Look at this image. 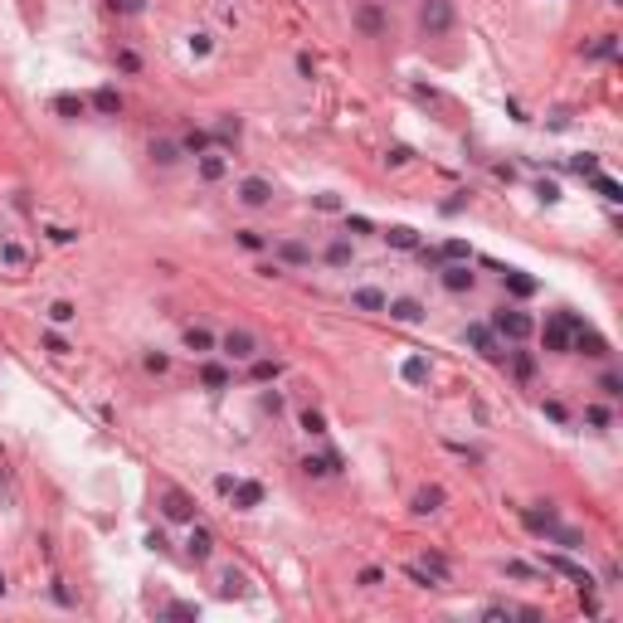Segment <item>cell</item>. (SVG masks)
I'll list each match as a JSON object with an SVG mask.
<instances>
[{
  "label": "cell",
  "mask_w": 623,
  "mask_h": 623,
  "mask_svg": "<svg viewBox=\"0 0 623 623\" xmlns=\"http://www.w3.org/2000/svg\"><path fill=\"white\" fill-rule=\"evenodd\" d=\"M492 331L506 336V341H526V336L536 331V321H531L526 312H517V307H501V312L492 317Z\"/></svg>",
  "instance_id": "6da1fadb"
},
{
  "label": "cell",
  "mask_w": 623,
  "mask_h": 623,
  "mask_svg": "<svg viewBox=\"0 0 623 623\" xmlns=\"http://www.w3.org/2000/svg\"><path fill=\"white\" fill-rule=\"evenodd\" d=\"M545 570H555V575H565V580H575L580 589H594V575L585 570V565H575L570 555H545Z\"/></svg>",
  "instance_id": "52a82bcc"
},
{
  "label": "cell",
  "mask_w": 623,
  "mask_h": 623,
  "mask_svg": "<svg viewBox=\"0 0 623 623\" xmlns=\"http://www.w3.org/2000/svg\"><path fill=\"white\" fill-rule=\"evenodd\" d=\"M263 409H268V414H277V409H282V394H273V389H268V394H263Z\"/></svg>",
  "instance_id": "be15d7a7"
},
{
  "label": "cell",
  "mask_w": 623,
  "mask_h": 623,
  "mask_svg": "<svg viewBox=\"0 0 623 623\" xmlns=\"http://www.w3.org/2000/svg\"><path fill=\"white\" fill-rule=\"evenodd\" d=\"M239 200H244L249 209H263V205L273 200V185H268L263 176H244V181H239Z\"/></svg>",
  "instance_id": "ba28073f"
},
{
  "label": "cell",
  "mask_w": 623,
  "mask_h": 623,
  "mask_svg": "<svg viewBox=\"0 0 623 623\" xmlns=\"http://www.w3.org/2000/svg\"><path fill=\"white\" fill-rule=\"evenodd\" d=\"M570 336H575V326L565 321V312H555V317L541 326V341H545V351H570Z\"/></svg>",
  "instance_id": "5b68a950"
},
{
  "label": "cell",
  "mask_w": 623,
  "mask_h": 623,
  "mask_svg": "<svg viewBox=\"0 0 623 623\" xmlns=\"http://www.w3.org/2000/svg\"><path fill=\"white\" fill-rule=\"evenodd\" d=\"M166 365H171V361H166V356H156V351H151V356H146V370H156V375H161V370H166Z\"/></svg>",
  "instance_id": "e7e4bbea"
},
{
  "label": "cell",
  "mask_w": 623,
  "mask_h": 623,
  "mask_svg": "<svg viewBox=\"0 0 623 623\" xmlns=\"http://www.w3.org/2000/svg\"><path fill=\"white\" fill-rule=\"evenodd\" d=\"M200 385H205V389H224V385H229V370H224L219 361H205V365H200Z\"/></svg>",
  "instance_id": "ac0fdd59"
},
{
  "label": "cell",
  "mask_w": 623,
  "mask_h": 623,
  "mask_svg": "<svg viewBox=\"0 0 623 623\" xmlns=\"http://www.w3.org/2000/svg\"><path fill=\"white\" fill-rule=\"evenodd\" d=\"M463 341H468V346L477 351V356H487V361H506V356H501V346H497V331H492L487 321H468Z\"/></svg>",
  "instance_id": "7a4b0ae2"
},
{
  "label": "cell",
  "mask_w": 623,
  "mask_h": 623,
  "mask_svg": "<svg viewBox=\"0 0 623 623\" xmlns=\"http://www.w3.org/2000/svg\"><path fill=\"white\" fill-rule=\"evenodd\" d=\"M161 512H166V521H195V501L181 487H166L161 492Z\"/></svg>",
  "instance_id": "277c9868"
},
{
  "label": "cell",
  "mask_w": 623,
  "mask_h": 623,
  "mask_svg": "<svg viewBox=\"0 0 623 623\" xmlns=\"http://www.w3.org/2000/svg\"><path fill=\"white\" fill-rule=\"evenodd\" d=\"M506 575H512V580H536V570H531L526 560H506Z\"/></svg>",
  "instance_id": "bcb514c9"
},
{
  "label": "cell",
  "mask_w": 623,
  "mask_h": 623,
  "mask_svg": "<svg viewBox=\"0 0 623 623\" xmlns=\"http://www.w3.org/2000/svg\"><path fill=\"white\" fill-rule=\"evenodd\" d=\"M536 195H541L545 205H555V200H560V185H550V181H541V185H536Z\"/></svg>",
  "instance_id": "11a10c76"
},
{
  "label": "cell",
  "mask_w": 623,
  "mask_h": 623,
  "mask_svg": "<svg viewBox=\"0 0 623 623\" xmlns=\"http://www.w3.org/2000/svg\"><path fill=\"white\" fill-rule=\"evenodd\" d=\"M589 185H594V190H599V195H604V200H613V205H618V200H623V185H618V181H609V176H604V171H594V176H589Z\"/></svg>",
  "instance_id": "83f0119b"
},
{
  "label": "cell",
  "mask_w": 623,
  "mask_h": 623,
  "mask_svg": "<svg viewBox=\"0 0 623 623\" xmlns=\"http://www.w3.org/2000/svg\"><path fill=\"white\" fill-rule=\"evenodd\" d=\"M356 30L370 34V39L385 34V10H380V5H356Z\"/></svg>",
  "instance_id": "8fae6325"
},
{
  "label": "cell",
  "mask_w": 623,
  "mask_h": 623,
  "mask_svg": "<svg viewBox=\"0 0 623 623\" xmlns=\"http://www.w3.org/2000/svg\"><path fill=\"white\" fill-rule=\"evenodd\" d=\"M351 302H356L361 312H385V302H389V297H385L380 288H356V297H351Z\"/></svg>",
  "instance_id": "ffe728a7"
},
{
  "label": "cell",
  "mask_w": 623,
  "mask_h": 623,
  "mask_svg": "<svg viewBox=\"0 0 623 623\" xmlns=\"http://www.w3.org/2000/svg\"><path fill=\"white\" fill-rule=\"evenodd\" d=\"M506 361H512V375L517 380H536V356L531 351H506Z\"/></svg>",
  "instance_id": "d6986e66"
},
{
  "label": "cell",
  "mask_w": 623,
  "mask_h": 623,
  "mask_svg": "<svg viewBox=\"0 0 623 623\" xmlns=\"http://www.w3.org/2000/svg\"><path fill=\"white\" fill-rule=\"evenodd\" d=\"M409 156H414V151H409V146H389V156H385V161H389V166H405V161H409Z\"/></svg>",
  "instance_id": "680465c9"
},
{
  "label": "cell",
  "mask_w": 623,
  "mask_h": 623,
  "mask_svg": "<svg viewBox=\"0 0 623 623\" xmlns=\"http://www.w3.org/2000/svg\"><path fill=\"white\" fill-rule=\"evenodd\" d=\"M93 107L102 112V117H117V112H122V98L112 93V88H98V93H93Z\"/></svg>",
  "instance_id": "603a6c76"
},
{
  "label": "cell",
  "mask_w": 623,
  "mask_h": 623,
  "mask_svg": "<svg viewBox=\"0 0 623 623\" xmlns=\"http://www.w3.org/2000/svg\"><path fill=\"white\" fill-rule=\"evenodd\" d=\"M380 580H385V570H380V565H365V570H361V585H365V589H375Z\"/></svg>",
  "instance_id": "db71d44e"
},
{
  "label": "cell",
  "mask_w": 623,
  "mask_h": 623,
  "mask_svg": "<svg viewBox=\"0 0 623 623\" xmlns=\"http://www.w3.org/2000/svg\"><path fill=\"white\" fill-rule=\"evenodd\" d=\"M585 59H618V34H599L594 44H585Z\"/></svg>",
  "instance_id": "9a60e30c"
},
{
  "label": "cell",
  "mask_w": 623,
  "mask_h": 623,
  "mask_svg": "<svg viewBox=\"0 0 623 623\" xmlns=\"http://www.w3.org/2000/svg\"><path fill=\"white\" fill-rule=\"evenodd\" d=\"M209 141H214V137L195 127V132H185V141H181V151H190V156H205V151H209Z\"/></svg>",
  "instance_id": "1f68e13d"
},
{
  "label": "cell",
  "mask_w": 623,
  "mask_h": 623,
  "mask_svg": "<svg viewBox=\"0 0 623 623\" xmlns=\"http://www.w3.org/2000/svg\"><path fill=\"white\" fill-rule=\"evenodd\" d=\"M400 375H405L409 385H424V380H429V361H424V356H409V361L400 365Z\"/></svg>",
  "instance_id": "f1b7e54d"
},
{
  "label": "cell",
  "mask_w": 623,
  "mask_h": 623,
  "mask_svg": "<svg viewBox=\"0 0 623 623\" xmlns=\"http://www.w3.org/2000/svg\"><path fill=\"white\" fill-rule=\"evenodd\" d=\"M54 112H59V117H69V122H78V117H83V98L59 93V98H54Z\"/></svg>",
  "instance_id": "d4e9b609"
},
{
  "label": "cell",
  "mask_w": 623,
  "mask_h": 623,
  "mask_svg": "<svg viewBox=\"0 0 623 623\" xmlns=\"http://www.w3.org/2000/svg\"><path fill=\"white\" fill-rule=\"evenodd\" d=\"M599 389H604V400H618V394H623V375L604 370V375H599Z\"/></svg>",
  "instance_id": "f35d334b"
},
{
  "label": "cell",
  "mask_w": 623,
  "mask_h": 623,
  "mask_svg": "<svg viewBox=\"0 0 623 623\" xmlns=\"http://www.w3.org/2000/svg\"><path fill=\"white\" fill-rule=\"evenodd\" d=\"M0 263H10V268H25V263H30V253H25L20 244H0Z\"/></svg>",
  "instance_id": "74e56055"
},
{
  "label": "cell",
  "mask_w": 623,
  "mask_h": 623,
  "mask_svg": "<svg viewBox=\"0 0 623 623\" xmlns=\"http://www.w3.org/2000/svg\"><path fill=\"white\" fill-rule=\"evenodd\" d=\"M185 346L190 351H214V331L209 326H185Z\"/></svg>",
  "instance_id": "4316f807"
},
{
  "label": "cell",
  "mask_w": 623,
  "mask_h": 623,
  "mask_svg": "<svg viewBox=\"0 0 623 623\" xmlns=\"http://www.w3.org/2000/svg\"><path fill=\"white\" fill-rule=\"evenodd\" d=\"M438 253H443V263H473V249H468L463 239H448Z\"/></svg>",
  "instance_id": "4dcf8cb0"
},
{
  "label": "cell",
  "mask_w": 623,
  "mask_h": 623,
  "mask_svg": "<svg viewBox=\"0 0 623 623\" xmlns=\"http://www.w3.org/2000/svg\"><path fill=\"white\" fill-rule=\"evenodd\" d=\"M501 277H506V293L512 297H536V288H541L531 273H517V268H501Z\"/></svg>",
  "instance_id": "7c38bea8"
},
{
  "label": "cell",
  "mask_w": 623,
  "mask_h": 623,
  "mask_svg": "<svg viewBox=\"0 0 623 623\" xmlns=\"http://www.w3.org/2000/svg\"><path fill=\"white\" fill-rule=\"evenodd\" d=\"M482 618L501 623V618H517V609H506V604H487V609H482Z\"/></svg>",
  "instance_id": "816d5d0a"
},
{
  "label": "cell",
  "mask_w": 623,
  "mask_h": 623,
  "mask_svg": "<svg viewBox=\"0 0 623 623\" xmlns=\"http://www.w3.org/2000/svg\"><path fill=\"white\" fill-rule=\"evenodd\" d=\"M258 501H263V487L258 482H234V506H239V512H253Z\"/></svg>",
  "instance_id": "5bb4252c"
},
{
  "label": "cell",
  "mask_w": 623,
  "mask_h": 623,
  "mask_svg": "<svg viewBox=\"0 0 623 623\" xmlns=\"http://www.w3.org/2000/svg\"><path fill=\"white\" fill-rule=\"evenodd\" d=\"M214 137H219V141H239V122H234V117H224V122L214 127Z\"/></svg>",
  "instance_id": "c3c4849f"
},
{
  "label": "cell",
  "mask_w": 623,
  "mask_h": 623,
  "mask_svg": "<svg viewBox=\"0 0 623 623\" xmlns=\"http://www.w3.org/2000/svg\"><path fill=\"white\" fill-rule=\"evenodd\" d=\"M73 317H78V307H73V302H64V297H59V302L49 307V321H54V326H69Z\"/></svg>",
  "instance_id": "836d02e7"
},
{
  "label": "cell",
  "mask_w": 623,
  "mask_h": 623,
  "mask_svg": "<svg viewBox=\"0 0 623 623\" xmlns=\"http://www.w3.org/2000/svg\"><path fill=\"white\" fill-rule=\"evenodd\" d=\"M545 414H550L555 424H565V419H570V414H565V405H560V400H545Z\"/></svg>",
  "instance_id": "94428289"
},
{
  "label": "cell",
  "mask_w": 623,
  "mask_h": 623,
  "mask_svg": "<svg viewBox=\"0 0 623 623\" xmlns=\"http://www.w3.org/2000/svg\"><path fill=\"white\" fill-rule=\"evenodd\" d=\"M585 419H589L594 429H609V409H604V405H589V409H585Z\"/></svg>",
  "instance_id": "f5cc1de1"
},
{
  "label": "cell",
  "mask_w": 623,
  "mask_h": 623,
  "mask_svg": "<svg viewBox=\"0 0 623 623\" xmlns=\"http://www.w3.org/2000/svg\"><path fill=\"white\" fill-rule=\"evenodd\" d=\"M424 570H429V575H433V580H438V585H443V580H448V575H453V570H448V560H443V555H438V550H429V555H424Z\"/></svg>",
  "instance_id": "e575fe53"
},
{
  "label": "cell",
  "mask_w": 623,
  "mask_h": 623,
  "mask_svg": "<svg viewBox=\"0 0 623 623\" xmlns=\"http://www.w3.org/2000/svg\"><path fill=\"white\" fill-rule=\"evenodd\" d=\"M112 10H122V15H141L146 10V0H107Z\"/></svg>",
  "instance_id": "f907efd6"
},
{
  "label": "cell",
  "mask_w": 623,
  "mask_h": 623,
  "mask_svg": "<svg viewBox=\"0 0 623 623\" xmlns=\"http://www.w3.org/2000/svg\"><path fill=\"white\" fill-rule=\"evenodd\" d=\"M49 239H54V244H73L78 234H73V229H64V224H54V229H49Z\"/></svg>",
  "instance_id": "9f6ffc18"
},
{
  "label": "cell",
  "mask_w": 623,
  "mask_h": 623,
  "mask_svg": "<svg viewBox=\"0 0 623 623\" xmlns=\"http://www.w3.org/2000/svg\"><path fill=\"white\" fill-rule=\"evenodd\" d=\"M609 5H623V0H609Z\"/></svg>",
  "instance_id": "003e7915"
},
{
  "label": "cell",
  "mask_w": 623,
  "mask_h": 623,
  "mask_svg": "<svg viewBox=\"0 0 623 623\" xmlns=\"http://www.w3.org/2000/svg\"><path fill=\"white\" fill-rule=\"evenodd\" d=\"M297 73H302V78L317 73V59H312V54H297Z\"/></svg>",
  "instance_id": "91938a15"
},
{
  "label": "cell",
  "mask_w": 623,
  "mask_h": 623,
  "mask_svg": "<svg viewBox=\"0 0 623 623\" xmlns=\"http://www.w3.org/2000/svg\"><path fill=\"white\" fill-rule=\"evenodd\" d=\"M277 258H282V263H293V268L312 263V253H307V249H302L297 239H282V244H277Z\"/></svg>",
  "instance_id": "44dd1931"
},
{
  "label": "cell",
  "mask_w": 623,
  "mask_h": 623,
  "mask_svg": "<svg viewBox=\"0 0 623 623\" xmlns=\"http://www.w3.org/2000/svg\"><path fill=\"white\" fill-rule=\"evenodd\" d=\"M385 312H389L394 321H419V317H424V307H419L414 297H400V302H385Z\"/></svg>",
  "instance_id": "e0dca14e"
},
{
  "label": "cell",
  "mask_w": 623,
  "mask_h": 623,
  "mask_svg": "<svg viewBox=\"0 0 623 623\" xmlns=\"http://www.w3.org/2000/svg\"><path fill=\"white\" fill-rule=\"evenodd\" d=\"M200 176H205V181H219V176H224V156H209V151H205V156H200Z\"/></svg>",
  "instance_id": "8d00e7d4"
},
{
  "label": "cell",
  "mask_w": 623,
  "mask_h": 623,
  "mask_svg": "<svg viewBox=\"0 0 623 623\" xmlns=\"http://www.w3.org/2000/svg\"><path fill=\"white\" fill-rule=\"evenodd\" d=\"M526 526H531V531H550V526H555V506H550V501L531 506V512H526Z\"/></svg>",
  "instance_id": "7402d4cb"
},
{
  "label": "cell",
  "mask_w": 623,
  "mask_h": 623,
  "mask_svg": "<svg viewBox=\"0 0 623 623\" xmlns=\"http://www.w3.org/2000/svg\"><path fill=\"white\" fill-rule=\"evenodd\" d=\"M151 161L156 166H176L181 161V146L176 141H151Z\"/></svg>",
  "instance_id": "f546056e"
},
{
  "label": "cell",
  "mask_w": 623,
  "mask_h": 623,
  "mask_svg": "<svg viewBox=\"0 0 623 623\" xmlns=\"http://www.w3.org/2000/svg\"><path fill=\"white\" fill-rule=\"evenodd\" d=\"M249 365H253V370H249V375H253V380H273V375H277V370H282V365H277V361H258V356H253V361H249Z\"/></svg>",
  "instance_id": "60d3db41"
},
{
  "label": "cell",
  "mask_w": 623,
  "mask_h": 623,
  "mask_svg": "<svg viewBox=\"0 0 623 623\" xmlns=\"http://www.w3.org/2000/svg\"><path fill=\"white\" fill-rule=\"evenodd\" d=\"M185 550H190V560H209V550H214V536H209L205 526H190V541H185Z\"/></svg>",
  "instance_id": "4fadbf2b"
},
{
  "label": "cell",
  "mask_w": 623,
  "mask_h": 623,
  "mask_svg": "<svg viewBox=\"0 0 623 623\" xmlns=\"http://www.w3.org/2000/svg\"><path fill=\"white\" fill-rule=\"evenodd\" d=\"M0 594H5V575H0Z\"/></svg>",
  "instance_id": "03108f58"
},
{
  "label": "cell",
  "mask_w": 623,
  "mask_h": 623,
  "mask_svg": "<svg viewBox=\"0 0 623 623\" xmlns=\"http://www.w3.org/2000/svg\"><path fill=\"white\" fill-rule=\"evenodd\" d=\"M219 589H224V594H239V589H244V575H239V570H224Z\"/></svg>",
  "instance_id": "681fc988"
},
{
  "label": "cell",
  "mask_w": 623,
  "mask_h": 623,
  "mask_svg": "<svg viewBox=\"0 0 623 623\" xmlns=\"http://www.w3.org/2000/svg\"><path fill=\"white\" fill-rule=\"evenodd\" d=\"M351 258H356V249H351L346 239H331V244H326V263H331V268H346Z\"/></svg>",
  "instance_id": "484cf974"
},
{
  "label": "cell",
  "mask_w": 623,
  "mask_h": 623,
  "mask_svg": "<svg viewBox=\"0 0 623 623\" xmlns=\"http://www.w3.org/2000/svg\"><path fill=\"white\" fill-rule=\"evenodd\" d=\"M44 351H49V356H69V341H64L59 331H49V336H44Z\"/></svg>",
  "instance_id": "f6af8a7d"
},
{
  "label": "cell",
  "mask_w": 623,
  "mask_h": 623,
  "mask_svg": "<svg viewBox=\"0 0 623 623\" xmlns=\"http://www.w3.org/2000/svg\"><path fill=\"white\" fill-rule=\"evenodd\" d=\"M219 346H224V356H229V361H253V356H258V341H253L249 331H229Z\"/></svg>",
  "instance_id": "9c48e42d"
},
{
  "label": "cell",
  "mask_w": 623,
  "mask_h": 623,
  "mask_svg": "<svg viewBox=\"0 0 623 623\" xmlns=\"http://www.w3.org/2000/svg\"><path fill=\"white\" fill-rule=\"evenodd\" d=\"M234 239H239V249H249V253H258V249H263V234H258V229H239Z\"/></svg>",
  "instance_id": "b9f144b4"
},
{
  "label": "cell",
  "mask_w": 623,
  "mask_h": 623,
  "mask_svg": "<svg viewBox=\"0 0 623 623\" xmlns=\"http://www.w3.org/2000/svg\"><path fill=\"white\" fill-rule=\"evenodd\" d=\"M166 618H176V623H185V618H200V604H190V599H176V604H166Z\"/></svg>",
  "instance_id": "d6a6232c"
},
{
  "label": "cell",
  "mask_w": 623,
  "mask_h": 623,
  "mask_svg": "<svg viewBox=\"0 0 623 623\" xmlns=\"http://www.w3.org/2000/svg\"><path fill=\"white\" fill-rule=\"evenodd\" d=\"M463 205H468L463 195H453V200H443V214H463Z\"/></svg>",
  "instance_id": "6125c7cd"
},
{
  "label": "cell",
  "mask_w": 623,
  "mask_h": 623,
  "mask_svg": "<svg viewBox=\"0 0 623 623\" xmlns=\"http://www.w3.org/2000/svg\"><path fill=\"white\" fill-rule=\"evenodd\" d=\"M117 69H122V73H137V69H141V54H137V49H122V54H117Z\"/></svg>",
  "instance_id": "7bdbcfd3"
},
{
  "label": "cell",
  "mask_w": 623,
  "mask_h": 623,
  "mask_svg": "<svg viewBox=\"0 0 623 623\" xmlns=\"http://www.w3.org/2000/svg\"><path fill=\"white\" fill-rule=\"evenodd\" d=\"M385 244H389V249H419V234L409 229V224H394V229L385 234Z\"/></svg>",
  "instance_id": "cb8c5ba5"
},
{
  "label": "cell",
  "mask_w": 623,
  "mask_h": 623,
  "mask_svg": "<svg viewBox=\"0 0 623 623\" xmlns=\"http://www.w3.org/2000/svg\"><path fill=\"white\" fill-rule=\"evenodd\" d=\"M419 25H424L429 34H448V30H453V0H424Z\"/></svg>",
  "instance_id": "3957f363"
},
{
  "label": "cell",
  "mask_w": 623,
  "mask_h": 623,
  "mask_svg": "<svg viewBox=\"0 0 623 623\" xmlns=\"http://www.w3.org/2000/svg\"><path fill=\"white\" fill-rule=\"evenodd\" d=\"M346 229H351V234H370V219H365V214H351Z\"/></svg>",
  "instance_id": "6f0895ef"
},
{
  "label": "cell",
  "mask_w": 623,
  "mask_h": 623,
  "mask_svg": "<svg viewBox=\"0 0 623 623\" xmlns=\"http://www.w3.org/2000/svg\"><path fill=\"white\" fill-rule=\"evenodd\" d=\"M405 575H409V580H414L419 589H433V585H438V580H433V575L424 570V565H409V570H405Z\"/></svg>",
  "instance_id": "ee69618b"
},
{
  "label": "cell",
  "mask_w": 623,
  "mask_h": 623,
  "mask_svg": "<svg viewBox=\"0 0 623 623\" xmlns=\"http://www.w3.org/2000/svg\"><path fill=\"white\" fill-rule=\"evenodd\" d=\"M545 536H550V541H555L560 550H580V531H565V526H550Z\"/></svg>",
  "instance_id": "d590c367"
},
{
  "label": "cell",
  "mask_w": 623,
  "mask_h": 623,
  "mask_svg": "<svg viewBox=\"0 0 623 623\" xmlns=\"http://www.w3.org/2000/svg\"><path fill=\"white\" fill-rule=\"evenodd\" d=\"M302 429H307V433H326V419H321V409H307V414H302Z\"/></svg>",
  "instance_id": "7dc6e473"
},
{
  "label": "cell",
  "mask_w": 623,
  "mask_h": 623,
  "mask_svg": "<svg viewBox=\"0 0 623 623\" xmlns=\"http://www.w3.org/2000/svg\"><path fill=\"white\" fill-rule=\"evenodd\" d=\"M438 506H443V487H419V492H414V512H419V517L438 512Z\"/></svg>",
  "instance_id": "2e32d148"
},
{
  "label": "cell",
  "mask_w": 623,
  "mask_h": 623,
  "mask_svg": "<svg viewBox=\"0 0 623 623\" xmlns=\"http://www.w3.org/2000/svg\"><path fill=\"white\" fill-rule=\"evenodd\" d=\"M438 273H443V288H448V293H468L473 282H477V277L468 273V263H443Z\"/></svg>",
  "instance_id": "30bf717a"
},
{
  "label": "cell",
  "mask_w": 623,
  "mask_h": 623,
  "mask_svg": "<svg viewBox=\"0 0 623 623\" xmlns=\"http://www.w3.org/2000/svg\"><path fill=\"white\" fill-rule=\"evenodd\" d=\"M570 171H575V176H594V171H599V156H589V151H585V156H570Z\"/></svg>",
  "instance_id": "ab89813d"
},
{
  "label": "cell",
  "mask_w": 623,
  "mask_h": 623,
  "mask_svg": "<svg viewBox=\"0 0 623 623\" xmlns=\"http://www.w3.org/2000/svg\"><path fill=\"white\" fill-rule=\"evenodd\" d=\"M570 351H585V356L604 361V356H609V341H604V336H599V331L585 321V326H575V336H570Z\"/></svg>",
  "instance_id": "8992f818"
}]
</instances>
